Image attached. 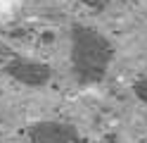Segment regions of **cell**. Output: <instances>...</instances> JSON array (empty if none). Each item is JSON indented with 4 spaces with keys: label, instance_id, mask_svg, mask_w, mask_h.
<instances>
[{
    "label": "cell",
    "instance_id": "obj_4",
    "mask_svg": "<svg viewBox=\"0 0 147 143\" xmlns=\"http://www.w3.org/2000/svg\"><path fill=\"white\" fill-rule=\"evenodd\" d=\"M133 95L140 103H147V76H140V79L133 83Z\"/></svg>",
    "mask_w": 147,
    "mask_h": 143
},
{
    "label": "cell",
    "instance_id": "obj_5",
    "mask_svg": "<svg viewBox=\"0 0 147 143\" xmlns=\"http://www.w3.org/2000/svg\"><path fill=\"white\" fill-rule=\"evenodd\" d=\"M83 7H88V10H93V12H102L105 7H109V3L112 0H78Z\"/></svg>",
    "mask_w": 147,
    "mask_h": 143
},
{
    "label": "cell",
    "instance_id": "obj_3",
    "mask_svg": "<svg viewBox=\"0 0 147 143\" xmlns=\"http://www.w3.org/2000/svg\"><path fill=\"white\" fill-rule=\"evenodd\" d=\"M29 141L31 143H81V136L74 124L45 119V122H36L29 129Z\"/></svg>",
    "mask_w": 147,
    "mask_h": 143
},
{
    "label": "cell",
    "instance_id": "obj_1",
    "mask_svg": "<svg viewBox=\"0 0 147 143\" xmlns=\"http://www.w3.org/2000/svg\"><path fill=\"white\" fill-rule=\"evenodd\" d=\"M114 60L112 41L86 24H71L69 31V62L71 74L81 86L100 83L107 76Z\"/></svg>",
    "mask_w": 147,
    "mask_h": 143
},
{
    "label": "cell",
    "instance_id": "obj_2",
    "mask_svg": "<svg viewBox=\"0 0 147 143\" xmlns=\"http://www.w3.org/2000/svg\"><path fill=\"white\" fill-rule=\"evenodd\" d=\"M5 74L10 76L12 81L22 83V86H31V88L45 86L52 79L50 64L36 62V60H26V57H14V60H10L5 64Z\"/></svg>",
    "mask_w": 147,
    "mask_h": 143
}]
</instances>
